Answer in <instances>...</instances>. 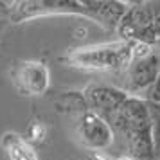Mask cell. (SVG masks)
Returning <instances> with one entry per match:
<instances>
[{"label": "cell", "mask_w": 160, "mask_h": 160, "mask_svg": "<svg viewBox=\"0 0 160 160\" xmlns=\"http://www.w3.org/2000/svg\"><path fill=\"white\" fill-rule=\"evenodd\" d=\"M115 34L119 40L140 45L160 43L155 34V11L153 0H140V2H128L126 13L122 15L117 25Z\"/></svg>", "instance_id": "cell-6"}, {"label": "cell", "mask_w": 160, "mask_h": 160, "mask_svg": "<svg viewBox=\"0 0 160 160\" xmlns=\"http://www.w3.org/2000/svg\"><path fill=\"white\" fill-rule=\"evenodd\" d=\"M11 83L22 97H40L51 88V70L45 61L20 59L11 70Z\"/></svg>", "instance_id": "cell-7"}, {"label": "cell", "mask_w": 160, "mask_h": 160, "mask_svg": "<svg viewBox=\"0 0 160 160\" xmlns=\"http://www.w3.org/2000/svg\"><path fill=\"white\" fill-rule=\"evenodd\" d=\"M110 128L124 146L126 157L133 160H158L149 108L142 97L130 95Z\"/></svg>", "instance_id": "cell-3"}, {"label": "cell", "mask_w": 160, "mask_h": 160, "mask_svg": "<svg viewBox=\"0 0 160 160\" xmlns=\"http://www.w3.org/2000/svg\"><path fill=\"white\" fill-rule=\"evenodd\" d=\"M149 108L151 113V121H153V133H155V149H157V157L160 160V74L155 85H153L148 94L142 97Z\"/></svg>", "instance_id": "cell-10"}, {"label": "cell", "mask_w": 160, "mask_h": 160, "mask_svg": "<svg viewBox=\"0 0 160 160\" xmlns=\"http://www.w3.org/2000/svg\"><path fill=\"white\" fill-rule=\"evenodd\" d=\"M52 102L59 113L70 119L72 135L76 142L90 151L99 155L101 151L110 149L115 142V133L110 124L88 108L83 92L78 90H61L52 95Z\"/></svg>", "instance_id": "cell-2"}, {"label": "cell", "mask_w": 160, "mask_h": 160, "mask_svg": "<svg viewBox=\"0 0 160 160\" xmlns=\"http://www.w3.org/2000/svg\"><path fill=\"white\" fill-rule=\"evenodd\" d=\"M6 16V2H0V18Z\"/></svg>", "instance_id": "cell-14"}, {"label": "cell", "mask_w": 160, "mask_h": 160, "mask_svg": "<svg viewBox=\"0 0 160 160\" xmlns=\"http://www.w3.org/2000/svg\"><path fill=\"white\" fill-rule=\"evenodd\" d=\"M83 160H97V157L95 155H90V157H87V158H83Z\"/></svg>", "instance_id": "cell-15"}, {"label": "cell", "mask_w": 160, "mask_h": 160, "mask_svg": "<svg viewBox=\"0 0 160 160\" xmlns=\"http://www.w3.org/2000/svg\"><path fill=\"white\" fill-rule=\"evenodd\" d=\"M0 146L6 151L8 160H40L36 148L31 144L27 138L16 133V131H6L0 137Z\"/></svg>", "instance_id": "cell-9"}, {"label": "cell", "mask_w": 160, "mask_h": 160, "mask_svg": "<svg viewBox=\"0 0 160 160\" xmlns=\"http://www.w3.org/2000/svg\"><path fill=\"white\" fill-rule=\"evenodd\" d=\"M81 92L88 108L101 119H104L108 124L113 122L119 110L122 108V104L130 97V94H126L122 88L106 85V83H90Z\"/></svg>", "instance_id": "cell-8"}, {"label": "cell", "mask_w": 160, "mask_h": 160, "mask_svg": "<svg viewBox=\"0 0 160 160\" xmlns=\"http://www.w3.org/2000/svg\"><path fill=\"white\" fill-rule=\"evenodd\" d=\"M4 22H6V20H4V18H0V34H2V27H4Z\"/></svg>", "instance_id": "cell-16"}, {"label": "cell", "mask_w": 160, "mask_h": 160, "mask_svg": "<svg viewBox=\"0 0 160 160\" xmlns=\"http://www.w3.org/2000/svg\"><path fill=\"white\" fill-rule=\"evenodd\" d=\"M153 11H155V34L160 42V0H153Z\"/></svg>", "instance_id": "cell-12"}, {"label": "cell", "mask_w": 160, "mask_h": 160, "mask_svg": "<svg viewBox=\"0 0 160 160\" xmlns=\"http://www.w3.org/2000/svg\"><path fill=\"white\" fill-rule=\"evenodd\" d=\"M47 135H49V126H47L42 119H32V121L29 122V126H27V131H25L23 137L34 146V144L45 142Z\"/></svg>", "instance_id": "cell-11"}, {"label": "cell", "mask_w": 160, "mask_h": 160, "mask_svg": "<svg viewBox=\"0 0 160 160\" xmlns=\"http://www.w3.org/2000/svg\"><path fill=\"white\" fill-rule=\"evenodd\" d=\"M135 45L137 43L115 40L106 43L78 47V49L67 51L59 58V61L70 68H78L85 72H106L121 76L133 58Z\"/></svg>", "instance_id": "cell-4"}, {"label": "cell", "mask_w": 160, "mask_h": 160, "mask_svg": "<svg viewBox=\"0 0 160 160\" xmlns=\"http://www.w3.org/2000/svg\"><path fill=\"white\" fill-rule=\"evenodd\" d=\"M95 157H97V160H133V158H128V157H117V158H110V157H104L102 153L95 155Z\"/></svg>", "instance_id": "cell-13"}, {"label": "cell", "mask_w": 160, "mask_h": 160, "mask_svg": "<svg viewBox=\"0 0 160 160\" xmlns=\"http://www.w3.org/2000/svg\"><path fill=\"white\" fill-rule=\"evenodd\" d=\"M160 74V43L135 45V52L128 68L121 78V87L126 94L135 97H144L148 90L155 85Z\"/></svg>", "instance_id": "cell-5"}, {"label": "cell", "mask_w": 160, "mask_h": 160, "mask_svg": "<svg viewBox=\"0 0 160 160\" xmlns=\"http://www.w3.org/2000/svg\"><path fill=\"white\" fill-rule=\"evenodd\" d=\"M128 2L121 0H13L6 2L9 23H23L45 16H83L101 25L104 31H117Z\"/></svg>", "instance_id": "cell-1"}]
</instances>
